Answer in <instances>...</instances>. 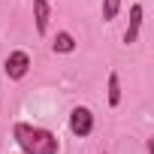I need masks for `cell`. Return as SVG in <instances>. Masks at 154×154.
I'll return each mask as SVG.
<instances>
[{
    "label": "cell",
    "instance_id": "obj_6",
    "mask_svg": "<svg viewBox=\"0 0 154 154\" xmlns=\"http://www.w3.org/2000/svg\"><path fill=\"white\" fill-rule=\"evenodd\" d=\"M51 51H54V54H69V51H75V36H72L69 30H60V33L54 36V42H51Z\"/></svg>",
    "mask_w": 154,
    "mask_h": 154
},
{
    "label": "cell",
    "instance_id": "obj_8",
    "mask_svg": "<svg viewBox=\"0 0 154 154\" xmlns=\"http://www.w3.org/2000/svg\"><path fill=\"white\" fill-rule=\"evenodd\" d=\"M118 12H121V0H103V21L118 18Z\"/></svg>",
    "mask_w": 154,
    "mask_h": 154
},
{
    "label": "cell",
    "instance_id": "obj_2",
    "mask_svg": "<svg viewBox=\"0 0 154 154\" xmlns=\"http://www.w3.org/2000/svg\"><path fill=\"white\" fill-rule=\"evenodd\" d=\"M69 133L75 139H88L94 133V112L88 106H75L69 112Z\"/></svg>",
    "mask_w": 154,
    "mask_h": 154
},
{
    "label": "cell",
    "instance_id": "obj_5",
    "mask_svg": "<svg viewBox=\"0 0 154 154\" xmlns=\"http://www.w3.org/2000/svg\"><path fill=\"white\" fill-rule=\"evenodd\" d=\"M48 21H51L48 0H33V24H36V33H39V36L48 33Z\"/></svg>",
    "mask_w": 154,
    "mask_h": 154
},
{
    "label": "cell",
    "instance_id": "obj_7",
    "mask_svg": "<svg viewBox=\"0 0 154 154\" xmlns=\"http://www.w3.org/2000/svg\"><path fill=\"white\" fill-rule=\"evenodd\" d=\"M106 97H109V106H121V75L112 69L109 72V85H106Z\"/></svg>",
    "mask_w": 154,
    "mask_h": 154
},
{
    "label": "cell",
    "instance_id": "obj_4",
    "mask_svg": "<svg viewBox=\"0 0 154 154\" xmlns=\"http://www.w3.org/2000/svg\"><path fill=\"white\" fill-rule=\"evenodd\" d=\"M142 3H133L130 6V24H127V30H124V45H133L136 39H139V30H142Z\"/></svg>",
    "mask_w": 154,
    "mask_h": 154
},
{
    "label": "cell",
    "instance_id": "obj_1",
    "mask_svg": "<svg viewBox=\"0 0 154 154\" xmlns=\"http://www.w3.org/2000/svg\"><path fill=\"white\" fill-rule=\"evenodd\" d=\"M12 139L21 148V154H57L60 151V142L51 130L27 124V121H18L12 127Z\"/></svg>",
    "mask_w": 154,
    "mask_h": 154
},
{
    "label": "cell",
    "instance_id": "obj_3",
    "mask_svg": "<svg viewBox=\"0 0 154 154\" xmlns=\"http://www.w3.org/2000/svg\"><path fill=\"white\" fill-rule=\"evenodd\" d=\"M27 69H30V54H27V51L15 48V51L6 54V60H3V72L9 75L12 82H21L24 75H27Z\"/></svg>",
    "mask_w": 154,
    "mask_h": 154
}]
</instances>
